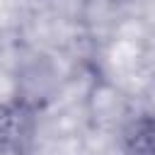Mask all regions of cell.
Segmentation results:
<instances>
[{
    "label": "cell",
    "mask_w": 155,
    "mask_h": 155,
    "mask_svg": "<svg viewBox=\"0 0 155 155\" xmlns=\"http://www.w3.org/2000/svg\"><path fill=\"white\" fill-rule=\"evenodd\" d=\"M39 131V107L29 97L0 104V155H27Z\"/></svg>",
    "instance_id": "6da1fadb"
},
{
    "label": "cell",
    "mask_w": 155,
    "mask_h": 155,
    "mask_svg": "<svg viewBox=\"0 0 155 155\" xmlns=\"http://www.w3.org/2000/svg\"><path fill=\"white\" fill-rule=\"evenodd\" d=\"M121 155H155V111L131 116L119 133Z\"/></svg>",
    "instance_id": "7a4b0ae2"
}]
</instances>
